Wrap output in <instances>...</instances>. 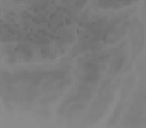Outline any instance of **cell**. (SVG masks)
Returning <instances> with one entry per match:
<instances>
[{
  "instance_id": "1",
  "label": "cell",
  "mask_w": 146,
  "mask_h": 128,
  "mask_svg": "<svg viewBox=\"0 0 146 128\" xmlns=\"http://www.w3.org/2000/svg\"><path fill=\"white\" fill-rule=\"evenodd\" d=\"M100 72H82V75L79 76V80L81 81L82 83H86V85H93L96 83V81L100 80Z\"/></svg>"
},
{
  "instance_id": "2",
  "label": "cell",
  "mask_w": 146,
  "mask_h": 128,
  "mask_svg": "<svg viewBox=\"0 0 146 128\" xmlns=\"http://www.w3.org/2000/svg\"><path fill=\"white\" fill-rule=\"evenodd\" d=\"M125 59H126L125 55H116L114 57V59L111 61V63H110L109 73L116 74L117 72H119L125 63Z\"/></svg>"
},
{
  "instance_id": "3",
  "label": "cell",
  "mask_w": 146,
  "mask_h": 128,
  "mask_svg": "<svg viewBox=\"0 0 146 128\" xmlns=\"http://www.w3.org/2000/svg\"><path fill=\"white\" fill-rule=\"evenodd\" d=\"M143 43H144L143 35L137 34V36L135 37V39L133 42V53L135 56L141 52V50L143 48Z\"/></svg>"
}]
</instances>
